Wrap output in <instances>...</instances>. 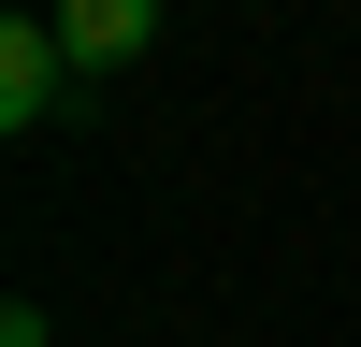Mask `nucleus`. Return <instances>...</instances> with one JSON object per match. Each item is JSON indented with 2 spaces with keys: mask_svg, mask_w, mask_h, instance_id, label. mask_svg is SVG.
Here are the masks:
<instances>
[{
  "mask_svg": "<svg viewBox=\"0 0 361 347\" xmlns=\"http://www.w3.org/2000/svg\"><path fill=\"white\" fill-rule=\"evenodd\" d=\"M58 87H73L58 15H15V29H0V116H15V130H44V116H58Z\"/></svg>",
  "mask_w": 361,
  "mask_h": 347,
  "instance_id": "f257e3e1",
  "label": "nucleus"
},
{
  "mask_svg": "<svg viewBox=\"0 0 361 347\" xmlns=\"http://www.w3.org/2000/svg\"><path fill=\"white\" fill-rule=\"evenodd\" d=\"M58 44H73V73H130L159 44V0H58Z\"/></svg>",
  "mask_w": 361,
  "mask_h": 347,
  "instance_id": "f03ea898",
  "label": "nucleus"
},
{
  "mask_svg": "<svg viewBox=\"0 0 361 347\" xmlns=\"http://www.w3.org/2000/svg\"><path fill=\"white\" fill-rule=\"evenodd\" d=\"M0 347H44V318H29V304H15V318H0Z\"/></svg>",
  "mask_w": 361,
  "mask_h": 347,
  "instance_id": "7ed1b4c3",
  "label": "nucleus"
}]
</instances>
